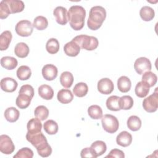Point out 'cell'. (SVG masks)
<instances>
[{
	"label": "cell",
	"mask_w": 158,
	"mask_h": 158,
	"mask_svg": "<svg viewBox=\"0 0 158 158\" xmlns=\"http://www.w3.org/2000/svg\"><path fill=\"white\" fill-rule=\"evenodd\" d=\"M26 139L36 149L41 157H47L51 154L52 148L41 131L36 133H27Z\"/></svg>",
	"instance_id": "cell-1"
},
{
	"label": "cell",
	"mask_w": 158,
	"mask_h": 158,
	"mask_svg": "<svg viewBox=\"0 0 158 158\" xmlns=\"http://www.w3.org/2000/svg\"><path fill=\"white\" fill-rule=\"evenodd\" d=\"M68 21L72 29L76 31L83 28L85 24L86 10L81 6H72L67 12Z\"/></svg>",
	"instance_id": "cell-2"
},
{
	"label": "cell",
	"mask_w": 158,
	"mask_h": 158,
	"mask_svg": "<svg viewBox=\"0 0 158 158\" xmlns=\"http://www.w3.org/2000/svg\"><path fill=\"white\" fill-rule=\"evenodd\" d=\"M106 11L103 7L96 6L91 7L87 20L88 27L92 30L99 29L106 19Z\"/></svg>",
	"instance_id": "cell-3"
},
{
	"label": "cell",
	"mask_w": 158,
	"mask_h": 158,
	"mask_svg": "<svg viewBox=\"0 0 158 158\" xmlns=\"http://www.w3.org/2000/svg\"><path fill=\"white\" fill-rule=\"evenodd\" d=\"M80 48V49L87 51H93L97 48L99 44L98 40L92 36L86 35H80L75 36L72 39Z\"/></svg>",
	"instance_id": "cell-4"
},
{
	"label": "cell",
	"mask_w": 158,
	"mask_h": 158,
	"mask_svg": "<svg viewBox=\"0 0 158 158\" xmlns=\"http://www.w3.org/2000/svg\"><path fill=\"white\" fill-rule=\"evenodd\" d=\"M103 129L109 133H115L119 127L118 119L111 114H106L101 118Z\"/></svg>",
	"instance_id": "cell-5"
},
{
	"label": "cell",
	"mask_w": 158,
	"mask_h": 158,
	"mask_svg": "<svg viewBox=\"0 0 158 158\" xmlns=\"http://www.w3.org/2000/svg\"><path fill=\"white\" fill-rule=\"evenodd\" d=\"M157 88H156L155 92L148 97L146 98L143 101V107L144 109L149 113L156 112L158 108V93Z\"/></svg>",
	"instance_id": "cell-6"
},
{
	"label": "cell",
	"mask_w": 158,
	"mask_h": 158,
	"mask_svg": "<svg viewBox=\"0 0 158 158\" xmlns=\"http://www.w3.org/2000/svg\"><path fill=\"white\" fill-rule=\"evenodd\" d=\"M33 26L31 22L27 20H22L15 25V31L20 36L27 37L31 35Z\"/></svg>",
	"instance_id": "cell-7"
},
{
	"label": "cell",
	"mask_w": 158,
	"mask_h": 158,
	"mask_svg": "<svg viewBox=\"0 0 158 158\" xmlns=\"http://www.w3.org/2000/svg\"><path fill=\"white\" fill-rule=\"evenodd\" d=\"M152 68L151 63L149 59L144 57L138 58L134 64V69L137 73L143 75L144 73L151 71Z\"/></svg>",
	"instance_id": "cell-8"
},
{
	"label": "cell",
	"mask_w": 158,
	"mask_h": 158,
	"mask_svg": "<svg viewBox=\"0 0 158 158\" xmlns=\"http://www.w3.org/2000/svg\"><path fill=\"white\" fill-rule=\"evenodd\" d=\"M15 150V146L11 138L6 135L0 136V151L4 154H10Z\"/></svg>",
	"instance_id": "cell-9"
},
{
	"label": "cell",
	"mask_w": 158,
	"mask_h": 158,
	"mask_svg": "<svg viewBox=\"0 0 158 158\" xmlns=\"http://www.w3.org/2000/svg\"><path fill=\"white\" fill-rule=\"evenodd\" d=\"M114 89V85L112 80L108 78H103L98 83V89L103 94H110Z\"/></svg>",
	"instance_id": "cell-10"
},
{
	"label": "cell",
	"mask_w": 158,
	"mask_h": 158,
	"mask_svg": "<svg viewBox=\"0 0 158 158\" xmlns=\"http://www.w3.org/2000/svg\"><path fill=\"white\" fill-rule=\"evenodd\" d=\"M53 15L56 18L57 23L64 25L68 22L67 10L66 8L62 6H57L53 11Z\"/></svg>",
	"instance_id": "cell-11"
},
{
	"label": "cell",
	"mask_w": 158,
	"mask_h": 158,
	"mask_svg": "<svg viewBox=\"0 0 158 158\" xmlns=\"http://www.w3.org/2000/svg\"><path fill=\"white\" fill-rule=\"evenodd\" d=\"M57 67L52 64H46L42 69V75L48 81L54 80L57 76Z\"/></svg>",
	"instance_id": "cell-12"
},
{
	"label": "cell",
	"mask_w": 158,
	"mask_h": 158,
	"mask_svg": "<svg viewBox=\"0 0 158 158\" xmlns=\"http://www.w3.org/2000/svg\"><path fill=\"white\" fill-rule=\"evenodd\" d=\"M1 88L5 92L12 93L15 91L18 83L17 81L10 77H6L1 80Z\"/></svg>",
	"instance_id": "cell-13"
},
{
	"label": "cell",
	"mask_w": 158,
	"mask_h": 158,
	"mask_svg": "<svg viewBox=\"0 0 158 158\" xmlns=\"http://www.w3.org/2000/svg\"><path fill=\"white\" fill-rule=\"evenodd\" d=\"M90 149L94 158H96L102 155L106 151L107 146L104 141L98 140L92 143Z\"/></svg>",
	"instance_id": "cell-14"
},
{
	"label": "cell",
	"mask_w": 158,
	"mask_h": 158,
	"mask_svg": "<svg viewBox=\"0 0 158 158\" xmlns=\"http://www.w3.org/2000/svg\"><path fill=\"white\" fill-rule=\"evenodd\" d=\"M117 144L122 147H127L130 146L132 142L131 135L127 131L120 132L116 138Z\"/></svg>",
	"instance_id": "cell-15"
},
{
	"label": "cell",
	"mask_w": 158,
	"mask_h": 158,
	"mask_svg": "<svg viewBox=\"0 0 158 158\" xmlns=\"http://www.w3.org/2000/svg\"><path fill=\"white\" fill-rule=\"evenodd\" d=\"M7 4L10 14H15L22 12L25 8L24 3L19 0H4Z\"/></svg>",
	"instance_id": "cell-16"
},
{
	"label": "cell",
	"mask_w": 158,
	"mask_h": 158,
	"mask_svg": "<svg viewBox=\"0 0 158 158\" xmlns=\"http://www.w3.org/2000/svg\"><path fill=\"white\" fill-rule=\"evenodd\" d=\"M64 51L67 56L70 57H75L79 54L80 48L75 42L72 40L64 45Z\"/></svg>",
	"instance_id": "cell-17"
},
{
	"label": "cell",
	"mask_w": 158,
	"mask_h": 158,
	"mask_svg": "<svg viewBox=\"0 0 158 158\" xmlns=\"http://www.w3.org/2000/svg\"><path fill=\"white\" fill-rule=\"evenodd\" d=\"M57 98L62 104H69L73 100V94L70 89H62L57 93Z\"/></svg>",
	"instance_id": "cell-18"
},
{
	"label": "cell",
	"mask_w": 158,
	"mask_h": 158,
	"mask_svg": "<svg viewBox=\"0 0 158 158\" xmlns=\"http://www.w3.org/2000/svg\"><path fill=\"white\" fill-rule=\"evenodd\" d=\"M27 133H36L41 131L42 123L41 120L38 118H33L27 123Z\"/></svg>",
	"instance_id": "cell-19"
},
{
	"label": "cell",
	"mask_w": 158,
	"mask_h": 158,
	"mask_svg": "<svg viewBox=\"0 0 158 158\" xmlns=\"http://www.w3.org/2000/svg\"><path fill=\"white\" fill-rule=\"evenodd\" d=\"M12 38V33L9 30L3 31L0 35V50L5 51L8 48Z\"/></svg>",
	"instance_id": "cell-20"
},
{
	"label": "cell",
	"mask_w": 158,
	"mask_h": 158,
	"mask_svg": "<svg viewBox=\"0 0 158 158\" xmlns=\"http://www.w3.org/2000/svg\"><path fill=\"white\" fill-rule=\"evenodd\" d=\"M40 96L46 100H51L54 96V91L51 86L48 85H42L38 88Z\"/></svg>",
	"instance_id": "cell-21"
},
{
	"label": "cell",
	"mask_w": 158,
	"mask_h": 158,
	"mask_svg": "<svg viewBox=\"0 0 158 158\" xmlns=\"http://www.w3.org/2000/svg\"><path fill=\"white\" fill-rule=\"evenodd\" d=\"M131 83L130 78L126 76L120 77L117 80V87L122 93H127L130 91Z\"/></svg>",
	"instance_id": "cell-22"
},
{
	"label": "cell",
	"mask_w": 158,
	"mask_h": 158,
	"mask_svg": "<svg viewBox=\"0 0 158 158\" xmlns=\"http://www.w3.org/2000/svg\"><path fill=\"white\" fill-rule=\"evenodd\" d=\"M20 116L19 111L14 107H10L6 109L4 112V117L7 121L13 123L16 122Z\"/></svg>",
	"instance_id": "cell-23"
},
{
	"label": "cell",
	"mask_w": 158,
	"mask_h": 158,
	"mask_svg": "<svg viewBox=\"0 0 158 158\" xmlns=\"http://www.w3.org/2000/svg\"><path fill=\"white\" fill-rule=\"evenodd\" d=\"M29 48L27 44L23 42L17 43L14 48L15 54L20 58H25L29 54Z\"/></svg>",
	"instance_id": "cell-24"
},
{
	"label": "cell",
	"mask_w": 158,
	"mask_h": 158,
	"mask_svg": "<svg viewBox=\"0 0 158 158\" xmlns=\"http://www.w3.org/2000/svg\"><path fill=\"white\" fill-rule=\"evenodd\" d=\"M1 66L7 70H13L18 65L17 60L10 56L2 57L1 59Z\"/></svg>",
	"instance_id": "cell-25"
},
{
	"label": "cell",
	"mask_w": 158,
	"mask_h": 158,
	"mask_svg": "<svg viewBox=\"0 0 158 158\" xmlns=\"http://www.w3.org/2000/svg\"><path fill=\"white\" fill-rule=\"evenodd\" d=\"M139 15L142 20L146 22H148L154 19L155 16V12L152 7L145 6L142 7L140 9Z\"/></svg>",
	"instance_id": "cell-26"
},
{
	"label": "cell",
	"mask_w": 158,
	"mask_h": 158,
	"mask_svg": "<svg viewBox=\"0 0 158 158\" xmlns=\"http://www.w3.org/2000/svg\"><path fill=\"white\" fill-rule=\"evenodd\" d=\"M149 88L150 87L147 84L141 81H139L136 84L135 89V92L138 97L143 98L148 95L149 92Z\"/></svg>",
	"instance_id": "cell-27"
},
{
	"label": "cell",
	"mask_w": 158,
	"mask_h": 158,
	"mask_svg": "<svg viewBox=\"0 0 158 158\" xmlns=\"http://www.w3.org/2000/svg\"><path fill=\"white\" fill-rule=\"evenodd\" d=\"M31 98L25 94H19L16 99V105L17 106L22 109L27 108L31 102Z\"/></svg>",
	"instance_id": "cell-28"
},
{
	"label": "cell",
	"mask_w": 158,
	"mask_h": 158,
	"mask_svg": "<svg viewBox=\"0 0 158 158\" xmlns=\"http://www.w3.org/2000/svg\"><path fill=\"white\" fill-rule=\"evenodd\" d=\"M73 82V77L70 72H64L60 77V83L62 86L65 88H69L72 86Z\"/></svg>",
	"instance_id": "cell-29"
},
{
	"label": "cell",
	"mask_w": 158,
	"mask_h": 158,
	"mask_svg": "<svg viewBox=\"0 0 158 158\" xmlns=\"http://www.w3.org/2000/svg\"><path fill=\"white\" fill-rule=\"evenodd\" d=\"M127 123L128 128L133 131L139 130L141 127V120L138 116L136 115L130 116L128 118Z\"/></svg>",
	"instance_id": "cell-30"
},
{
	"label": "cell",
	"mask_w": 158,
	"mask_h": 158,
	"mask_svg": "<svg viewBox=\"0 0 158 158\" xmlns=\"http://www.w3.org/2000/svg\"><path fill=\"white\" fill-rule=\"evenodd\" d=\"M88 91V85L83 82H80L77 83L73 89V94L79 98H82L86 96Z\"/></svg>",
	"instance_id": "cell-31"
},
{
	"label": "cell",
	"mask_w": 158,
	"mask_h": 158,
	"mask_svg": "<svg viewBox=\"0 0 158 158\" xmlns=\"http://www.w3.org/2000/svg\"><path fill=\"white\" fill-rule=\"evenodd\" d=\"M119 98L117 96H111L106 101V106L108 109L112 111H118L120 109L119 105Z\"/></svg>",
	"instance_id": "cell-32"
},
{
	"label": "cell",
	"mask_w": 158,
	"mask_h": 158,
	"mask_svg": "<svg viewBox=\"0 0 158 158\" xmlns=\"http://www.w3.org/2000/svg\"><path fill=\"white\" fill-rule=\"evenodd\" d=\"M31 71L27 65L20 66L17 70V77L20 80H27L30 78Z\"/></svg>",
	"instance_id": "cell-33"
},
{
	"label": "cell",
	"mask_w": 158,
	"mask_h": 158,
	"mask_svg": "<svg viewBox=\"0 0 158 158\" xmlns=\"http://www.w3.org/2000/svg\"><path fill=\"white\" fill-rule=\"evenodd\" d=\"M157 81V77L156 75L151 72L148 71L143 74L142 81L147 84L149 87H152L156 85Z\"/></svg>",
	"instance_id": "cell-34"
},
{
	"label": "cell",
	"mask_w": 158,
	"mask_h": 158,
	"mask_svg": "<svg viewBox=\"0 0 158 158\" xmlns=\"http://www.w3.org/2000/svg\"><path fill=\"white\" fill-rule=\"evenodd\" d=\"M43 128L46 133L50 135H55L58 131V125L53 120H48L44 122Z\"/></svg>",
	"instance_id": "cell-35"
},
{
	"label": "cell",
	"mask_w": 158,
	"mask_h": 158,
	"mask_svg": "<svg viewBox=\"0 0 158 158\" xmlns=\"http://www.w3.org/2000/svg\"><path fill=\"white\" fill-rule=\"evenodd\" d=\"M88 115L93 119L98 120L102 117V110L98 105H92L88 109Z\"/></svg>",
	"instance_id": "cell-36"
},
{
	"label": "cell",
	"mask_w": 158,
	"mask_h": 158,
	"mask_svg": "<svg viewBox=\"0 0 158 158\" xmlns=\"http://www.w3.org/2000/svg\"><path fill=\"white\" fill-rule=\"evenodd\" d=\"M46 49L51 54H56L59 50V43L58 40L54 38L48 40L46 44Z\"/></svg>",
	"instance_id": "cell-37"
},
{
	"label": "cell",
	"mask_w": 158,
	"mask_h": 158,
	"mask_svg": "<svg viewBox=\"0 0 158 158\" xmlns=\"http://www.w3.org/2000/svg\"><path fill=\"white\" fill-rule=\"evenodd\" d=\"M133 99L130 96L125 95L119 98V105L120 109L129 110L133 106Z\"/></svg>",
	"instance_id": "cell-38"
},
{
	"label": "cell",
	"mask_w": 158,
	"mask_h": 158,
	"mask_svg": "<svg viewBox=\"0 0 158 158\" xmlns=\"http://www.w3.org/2000/svg\"><path fill=\"white\" fill-rule=\"evenodd\" d=\"M33 26L38 30H43L48 26V19L41 15L37 16L33 20Z\"/></svg>",
	"instance_id": "cell-39"
},
{
	"label": "cell",
	"mask_w": 158,
	"mask_h": 158,
	"mask_svg": "<svg viewBox=\"0 0 158 158\" xmlns=\"http://www.w3.org/2000/svg\"><path fill=\"white\" fill-rule=\"evenodd\" d=\"M34 115L41 121H43L48 118L49 115V110L44 106H39L35 108Z\"/></svg>",
	"instance_id": "cell-40"
},
{
	"label": "cell",
	"mask_w": 158,
	"mask_h": 158,
	"mask_svg": "<svg viewBox=\"0 0 158 158\" xmlns=\"http://www.w3.org/2000/svg\"><path fill=\"white\" fill-rule=\"evenodd\" d=\"M33 157V152L28 148H23L20 149L14 156V158H32Z\"/></svg>",
	"instance_id": "cell-41"
},
{
	"label": "cell",
	"mask_w": 158,
	"mask_h": 158,
	"mask_svg": "<svg viewBox=\"0 0 158 158\" xmlns=\"http://www.w3.org/2000/svg\"><path fill=\"white\" fill-rule=\"evenodd\" d=\"M10 14V12L7 4L6 3L4 0L1 1L0 2V18L1 19H4Z\"/></svg>",
	"instance_id": "cell-42"
},
{
	"label": "cell",
	"mask_w": 158,
	"mask_h": 158,
	"mask_svg": "<svg viewBox=\"0 0 158 158\" xmlns=\"http://www.w3.org/2000/svg\"><path fill=\"white\" fill-rule=\"evenodd\" d=\"M19 93L27 94V95L30 96L31 98H33V97L34 96V89L30 85H24L21 86L20 90L19 91Z\"/></svg>",
	"instance_id": "cell-43"
},
{
	"label": "cell",
	"mask_w": 158,
	"mask_h": 158,
	"mask_svg": "<svg viewBox=\"0 0 158 158\" xmlns=\"http://www.w3.org/2000/svg\"><path fill=\"white\" fill-rule=\"evenodd\" d=\"M106 157L112 158V157H117V158H124L125 154L124 152L118 149H112L109 154L106 156Z\"/></svg>",
	"instance_id": "cell-44"
},
{
	"label": "cell",
	"mask_w": 158,
	"mask_h": 158,
	"mask_svg": "<svg viewBox=\"0 0 158 158\" xmlns=\"http://www.w3.org/2000/svg\"><path fill=\"white\" fill-rule=\"evenodd\" d=\"M80 156L81 157H94V155L93 154L90 148H85L83 149L81 151Z\"/></svg>",
	"instance_id": "cell-45"
}]
</instances>
